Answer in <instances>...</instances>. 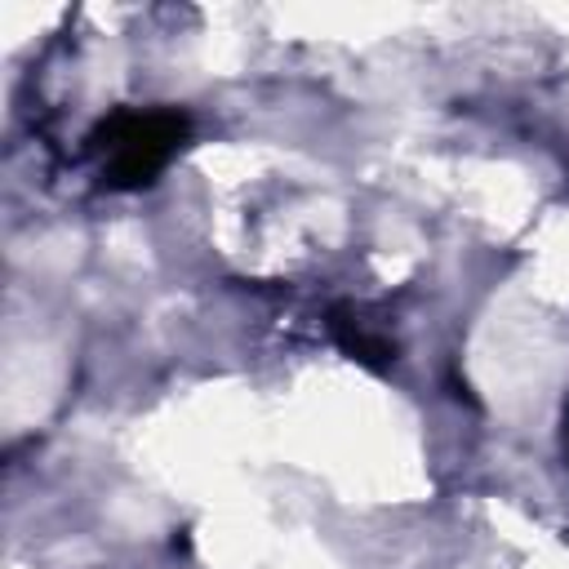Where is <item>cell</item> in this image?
<instances>
[{"label": "cell", "mask_w": 569, "mask_h": 569, "mask_svg": "<svg viewBox=\"0 0 569 569\" xmlns=\"http://www.w3.org/2000/svg\"><path fill=\"white\" fill-rule=\"evenodd\" d=\"M182 138V116L173 111H124L107 124V151H111V173L120 182H147L169 151Z\"/></svg>", "instance_id": "6da1fadb"}]
</instances>
